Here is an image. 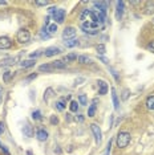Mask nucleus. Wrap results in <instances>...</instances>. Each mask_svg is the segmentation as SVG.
Wrapping results in <instances>:
<instances>
[{"label":"nucleus","instance_id":"22","mask_svg":"<svg viewBox=\"0 0 154 155\" xmlns=\"http://www.w3.org/2000/svg\"><path fill=\"white\" fill-rule=\"evenodd\" d=\"M38 70H40V72H52V70H53V66L51 64H44L38 68Z\"/></svg>","mask_w":154,"mask_h":155},{"label":"nucleus","instance_id":"14","mask_svg":"<svg viewBox=\"0 0 154 155\" xmlns=\"http://www.w3.org/2000/svg\"><path fill=\"white\" fill-rule=\"evenodd\" d=\"M16 62V57H9V58H5V60H2L0 62V66H8V65H13Z\"/></svg>","mask_w":154,"mask_h":155},{"label":"nucleus","instance_id":"30","mask_svg":"<svg viewBox=\"0 0 154 155\" xmlns=\"http://www.w3.org/2000/svg\"><path fill=\"white\" fill-rule=\"evenodd\" d=\"M73 60H77V54H75V53H71V54L65 56V61H66V62L73 61Z\"/></svg>","mask_w":154,"mask_h":155},{"label":"nucleus","instance_id":"46","mask_svg":"<svg viewBox=\"0 0 154 155\" xmlns=\"http://www.w3.org/2000/svg\"><path fill=\"white\" fill-rule=\"evenodd\" d=\"M100 60H101V61H104L105 64H108V60H106V58H104V57H100Z\"/></svg>","mask_w":154,"mask_h":155},{"label":"nucleus","instance_id":"1","mask_svg":"<svg viewBox=\"0 0 154 155\" xmlns=\"http://www.w3.org/2000/svg\"><path fill=\"white\" fill-rule=\"evenodd\" d=\"M130 134L126 133V131H121L117 134V138H116V142H117V146L120 147V149H124V147H126L129 143H130Z\"/></svg>","mask_w":154,"mask_h":155},{"label":"nucleus","instance_id":"28","mask_svg":"<svg viewBox=\"0 0 154 155\" xmlns=\"http://www.w3.org/2000/svg\"><path fill=\"white\" fill-rule=\"evenodd\" d=\"M47 29H48V32H49L51 35L52 33H56V31H57V24H56V23L55 24H51V25L48 27Z\"/></svg>","mask_w":154,"mask_h":155},{"label":"nucleus","instance_id":"42","mask_svg":"<svg viewBox=\"0 0 154 155\" xmlns=\"http://www.w3.org/2000/svg\"><path fill=\"white\" fill-rule=\"evenodd\" d=\"M3 131H4V122H0V134H2Z\"/></svg>","mask_w":154,"mask_h":155},{"label":"nucleus","instance_id":"38","mask_svg":"<svg viewBox=\"0 0 154 155\" xmlns=\"http://www.w3.org/2000/svg\"><path fill=\"white\" fill-rule=\"evenodd\" d=\"M0 149H2V151H3V153H4L5 155H9V151L7 150V147H5V146H3V144H0Z\"/></svg>","mask_w":154,"mask_h":155},{"label":"nucleus","instance_id":"15","mask_svg":"<svg viewBox=\"0 0 154 155\" xmlns=\"http://www.w3.org/2000/svg\"><path fill=\"white\" fill-rule=\"evenodd\" d=\"M35 64H36V60L29 58V60H25V61H23L20 65H22V68H31V66H33Z\"/></svg>","mask_w":154,"mask_h":155},{"label":"nucleus","instance_id":"35","mask_svg":"<svg viewBox=\"0 0 154 155\" xmlns=\"http://www.w3.org/2000/svg\"><path fill=\"white\" fill-rule=\"evenodd\" d=\"M146 48H148L150 52H153V53H154V41H152V43H149V44H148V47H146Z\"/></svg>","mask_w":154,"mask_h":155},{"label":"nucleus","instance_id":"39","mask_svg":"<svg viewBox=\"0 0 154 155\" xmlns=\"http://www.w3.org/2000/svg\"><path fill=\"white\" fill-rule=\"evenodd\" d=\"M110 70V72H112V74H113V77H114V78H116V81H118V80H120V78H118V76H117V72H116V70L114 69H109Z\"/></svg>","mask_w":154,"mask_h":155},{"label":"nucleus","instance_id":"13","mask_svg":"<svg viewBox=\"0 0 154 155\" xmlns=\"http://www.w3.org/2000/svg\"><path fill=\"white\" fill-rule=\"evenodd\" d=\"M145 13H146V15H153V13H154V2H148V3H146Z\"/></svg>","mask_w":154,"mask_h":155},{"label":"nucleus","instance_id":"34","mask_svg":"<svg viewBox=\"0 0 154 155\" xmlns=\"http://www.w3.org/2000/svg\"><path fill=\"white\" fill-rule=\"evenodd\" d=\"M36 77H37V74H36V73H33V74H31V76H28V77H27V78H25V82H29V81H31V80H33V78H36Z\"/></svg>","mask_w":154,"mask_h":155},{"label":"nucleus","instance_id":"43","mask_svg":"<svg viewBox=\"0 0 154 155\" xmlns=\"http://www.w3.org/2000/svg\"><path fill=\"white\" fill-rule=\"evenodd\" d=\"M49 16H48V17H45V21H44V24H45V27H49Z\"/></svg>","mask_w":154,"mask_h":155},{"label":"nucleus","instance_id":"8","mask_svg":"<svg viewBox=\"0 0 154 155\" xmlns=\"http://www.w3.org/2000/svg\"><path fill=\"white\" fill-rule=\"evenodd\" d=\"M94 7L97 8V11H100L101 13H106V8H108V3H105V2H94L93 3Z\"/></svg>","mask_w":154,"mask_h":155},{"label":"nucleus","instance_id":"44","mask_svg":"<svg viewBox=\"0 0 154 155\" xmlns=\"http://www.w3.org/2000/svg\"><path fill=\"white\" fill-rule=\"evenodd\" d=\"M128 94H129V90H124V96H122V98H124V100H126Z\"/></svg>","mask_w":154,"mask_h":155},{"label":"nucleus","instance_id":"20","mask_svg":"<svg viewBox=\"0 0 154 155\" xmlns=\"http://www.w3.org/2000/svg\"><path fill=\"white\" fill-rule=\"evenodd\" d=\"M24 135L25 137H32V134H33V130H32V126H29V125H25L24 126Z\"/></svg>","mask_w":154,"mask_h":155},{"label":"nucleus","instance_id":"3","mask_svg":"<svg viewBox=\"0 0 154 155\" xmlns=\"http://www.w3.org/2000/svg\"><path fill=\"white\" fill-rule=\"evenodd\" d=\"M90 129H92V131H93L96 143H100L101 139H102V134H101V130L99 127V125H97V123H92V125H90Z\"/></svg>","mask_w":154,"mask_h":155},{"label":"nucleus","instance_id":"26","mask_svg":"<svg viewBox=\"0 0 154 155\" xmlns=\"http://www.w3.org/2000/svg\"><path fill=\"white\" fill-rule=\"evenodd\" d=\"M12 77H13V73L12 72H5L4 74H3V81H5V82H7V81H9Z\"/></svg>","mask_w":154,"mask_h":155},{"label":"nucleus","instance_id":"33","mask_svg":"<svg viewBox=\"0 0 154 155\" xmlns=\"http://www.w3.org/2000/svg\"><path fill=\"white\" fill-rule=\"evenodd\" d=\"M51 123H52V125H57V123H59V118L56 117V115H52V117H51Z\"/></svg>","mask_w":154,"mask_h":155},{"label":"nucleus","instance_id":"9","mask_svg":"<svg viewBox=\"0 0 154 155\" xmlns=\"http://www.w3.org/2000/svg\"><path fill=\"white\" fill-rule=\"evenodd\" d=\"M12 47V43L8 37H0V49H9Z\"/></svg>","mask_w":154,"mask_h":155},{"label":"nucleus","instance_id":"41","mask_svg":"<svg viewBox=\"0 0 154 155\" xmlns=\"http://www.w3.org/2000/svg\"><path fill=\"white\" fill-rule=\"evenodd\" d=\"M57 9H59V8H56V7H51V8L48 9V12H49V13H53V15H55V13L57 12Z\"/></svg>","mask_w":154,"mask_h":155},{"label":"nucleus","instance_id":"10","mask_svg":"<svg viewBox=\"0 0 154 155\" xmlns=\"http://www.w3.org/2000/svg\"><path fill=\"white\" fill-rule=\"evenodd\" d=\"M97 85H99V93L100 94H106V91H108V84L105 82V81H102V80L97 81Z\"/></svg>","mask_w":154,"mask_h":155},{"label":"nucleus","instance_id":"29","mask_svg":"<svg viewBox=\"0 0 154 155\" xmlns=\"http://www.w3.org/2000/svg\"><path fill=\"white\" fill-rule=\"evenodd\" d=\"M79 101L81 105H88V98H86L85 94H81V96L79 97Z\"/></svg>","mask_w":154,"mask_h":155},{"label":"nucleus","instance_id":"21","mask_svg":"<svg viewBox=\"0 0 154 155\" xmlns=\"http://www.w3.org/2000/svg\"><path fill=\"white\" fill-rule=\"evenodd\" d=\"M56 109H57L59 111H62V110L65 109V100H64V98L56 102Z\"/></svg>","mask_w":154,"mask_h":155},{"label":"nucleus","instance_id":"47","mask_svg":"<svg viewBox=\"0 0 154 155\" xmlns=\"http://www.w3.org/2000/svg\"><path fill=\"white\" fill-rule=\"evenodd\" d=\"M7 4V2H0V5H5Z\"/></svg>","mask_w":154,"mask_h":155},{"label":"nucleus","instance_id":"37","mask_svg":"<svg viewBox=\"0 0 154 155\" xmlns=\"http://www.w3.org/2000/svg\"><path fill=\"white\" fill-rule=\"evenodd\" d=\"M110 147H112V140L109 139V143H108V146H106V154H105V155H109L110 154Z\"/></svg>","mask_w":154,"mask_h":155},{"label":"nucleus","instance_id":"5","mask_svg":"<svg viewBox=\"0 0 154 155\" xmlns=\"http://www.w3.org/2000/svg\"><path fill=\"white\" fill-rule=\"evenodd\" d=\"M53 19H55V21L57 24H61L62 21H64V19H65V11L64 9H57V12L53 15Z\"/></svg>","mask_w":154,"mask_h":155},{"label":"nucleus","instance_id":"23","mask_svg":"<svg viewBox=\"0 0 154 155\" xmlns=\"http://www.w3.org/2000/svg\"><path fill=\"white\" fill-rule=\"evenodd\" d=\"M79 62H80V64H82V65H85V64H90V62H92V60H90L89 57H86V56H80V57H79Z\"/></svg>","mask_w":154,"mask_h":155},{"label":"nucleus","instance_id":"17","mask_svg":"<svg viewBox=\"0 0 154 155\" xmlns=\"http://www.w3.org/2000/svg\"><path fill=\"white\" fill-rule=\"evenodd\" d=\"M112 100H113V104H114V109H118V105H120V102H118V96H117V93H116L114 87L112 89Z\"/></svg>","mask_w":154,"mask_h":155},{"label":"nucleus","instance_id":"25","mask_svg":"<svg viewBox=\"0 0 154 155\" xmlns=\"http://www.w3.org/2000/svg\"><path fill=\"white\" fill-rule=\"evenodd\" d=\"M40 37L43 38V40H44V38H49L51 37V33L48 32L47 28H43V29L40 31Z\"/></svg>","mask_w":154,"mask_h":155},{"label":"nucleus","instance_id":"11","mask_svg":"<svg viewBox=\"0 0 154 155\" xmlns=\"http://www.w3.org/2000/svg\"><path fill=\"white\" fill-rule=\"evenodd\" d=\"M36 137H37V139L40 140V142H44V140L48 139V133L45 131L44 129H40V130H37Z\"/></svg>","mask_w":154,"mask_h":155},{"label":"nucleus","instance_id":"36","mask_svg":"<svg viewBox=\"0 0 154 155\" xmlns=\"http://www.w3.org/2000/svg\"><path fill=\"white\" fill-rule=\"evenodd\" d=\"M35 4L38 7H45V5H48V2H35Z\"/></svg>","mask_w":154,"mask_h":155},{"label":"nucleus","instance_id":"12","mask_svg":"<svg viewBox=\"0 0 154 155\" xmlns=\"http://www.w3.org/2000/svg\"><path fill=\"white\" fill-rule=\"evenodd\" d=\"M51 65L53 66V69H64V68H66V62H64L62 60H56V61H53Z\"/></svg>","mask_w":154,"mask_h":155},{"label":"nucleus","instance_id":"31","mask_svg":"<svg viewBox=\"0 0 154 155\" xmlns=\"http://www.w3.org/2000/svg\"><path fill=\"white\" fill-rule=\"evenodd\" d=\"M32 118H33V119H41V113H40V110L33 111V113H32Z\"/></svg>","mask_w":154,"mask_h":155},{"label":"nucleus","instance_id":"32","mask_svg":"<svg viewBox=\"0 0 154 155\" xmlns=\"http://www.w3.org/2000/svg\"><path fill=\"white\" fill-rule=\"evenodd\" d=\"M97 52H99L100 54H104V53H105V45H104V44L97 45Z\"/></svg>","mask_w":154,"mask_h":155},{"label":"nucleus","instance_id":"6","mask_svg":"<svg viewBox=\"0 0 154 155\" xmlns=\"http://www.w3.org/2000/svg\"><path fill=\"white\" fill-rule=\"evenodd\" d=\"M59 53H61V51H60V48H57V47H49L45 49V52H44V54L47 56V57H52V56H56Z\"/></svg>","mask_w":154,"mask_h":155},{"label":"nucleus","instance_id":"2","mask_svg":"<svg viewBox=\"0 0 154 155\" xmlns=\"http://www.w3.org/2000/svg\"><path fill=\"white\" fill-rule=\"evenodd\" d=\"M16 38H17V41H19V43H22V44L28 43V41L31 40L29 31H28V29H20L19 32H17V35H16Z\"/></svg>","mask_w":154,"mask_h":155},{"label":"nucleus","instance_id":"4","mask_svg":"<svg viewBox=\"0 0 154 155\" xmlns=\"http://www.w3.org/2000/svg\"><path fill=\"white\" fill-rule=\"evenodd\" d=\"M76 36V28L73 27H66L64 29V32H62V38L64 40H71Z\"/></svg>","mask_w":154,"mask_h":155},{"label":"nucleus","instance_id":"19","mask_svg":"<svg viewBox=\"0 0 154 155\" xmlns=\"http://www.w3.org/2000/svg\"><path fill=\"white\" fill-rule=\"evenodd\" d=\"M146 107L149 110H154V96H150L148 100H146Z\"/></svg>","mask_w":154,"mask_h":155},{"label":"nucleus","instance_id":"40","mask_svg":"<svg viewBox=\"0 0 154 155\" xmlns=\"http://www.w3.org/2000/svg\"><path fill=\"white\" fill-rule=\"evenodd\" d=\"M41 54V51H36L35 53H32L31 54V58H35V57H38V56Z\"/></svg>","mask_w":154,"mask_h":155},{"label":"nucleus","instance_id":"27","mask_svg":"<svg viewBox=\"0 0 154 155\" xmlns=\"http://www.w3.org/2000/svg\"><path fill=\"white\" fill-rule=\"evenodd\" d=\"M69 109H71V111L76 113V111H77V109H79V104H77L76 101H72V102H71V105H69Z\"/></svg>","mask_w":154,"mask_h":155},{"label":"nucleus","instance_id":"24","mask_svg":"<svg viewBox=\"0 0 154 155\" xmlns=\"http://www.w3.org/2000/svg\"><path fill=\"white\" fill-rule=\"evenodd\" d=\"M52 96H53V89H52V87H48L44 93V101H48Z\"/></svg>","mask_w":154,"mask_h":155},{"label":"nucleus","instance_id":"18","mask_svg":"<svg viewBox=\"0 0 154 155\" xmlns=\"http://www.w3.org/2000/svg\"><path fill=\"white\" fill-rule=\"evenodd\" d=\"M77 45H79V40H76V38H71V40L65 41L66 48H73V47H77Z\"/></svg>","mask_w":154,"mask_h":155},{"label":"nucleus","instance_id":"7","mask_svg":"<svg viewBox=\"0 0 154 155\" xmlns=\"http://www.w3.org/2000/svg\"><path fill=\"white\" fill-rule=\"evenodd\" d=\"M124 5H125L124 2H118L117 3V8H116V19L117 20L122 19V15H124Z\"/></svg>","mask_w":154,"mask_h":155},{"label":"nucleus","instance_id":"16","mask_svg":"<svg viewBox=\"0 0 154 155\" xmlns=\"http://www.w3.org/2000/svg\"><path fill=\"white\" fill-rule=\"evenodd\" d=\"M97 100H93V104L88 109V117H94V113H96V106H97Z\"/></svg>","mask_w":154,"mask_h":155},{"label":"nucleus","instance_id":"45","mask_svg":"<svg viewBox=\"0 0 154 155\" xmlns=\"http://www.w3.org/2000/svg\"><path fill=\"white\" fill-rule=\"evenodd\" d=\"M77 119H79V121H80V122H82V121H84V117H82V115H81V114H80V115H79V117H77Z\"/></svg>","mask_w":154,"mask_h":155}]
</instances>
